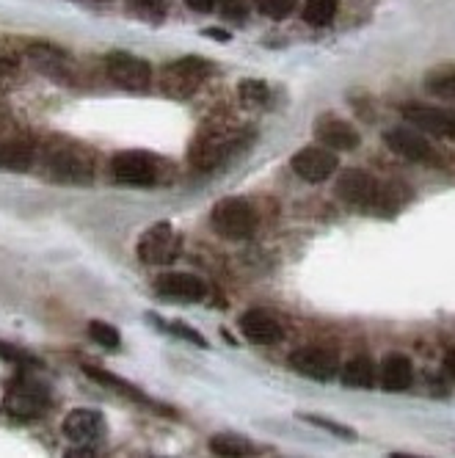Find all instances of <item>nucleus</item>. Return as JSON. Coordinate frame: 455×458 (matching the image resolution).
I'll return each instance as SVG.
<instances>
[{
    "label": "nucleus",
    "mask_w": 455,
    "mask_h": 458,
    "mask_svg": "<svg viewBox=\"0 0 455 458\" xmlns=\"http://www.w3.org/2000/svg\"><path fill=\"white\" fill-rule=\"evenodd\" d=\"M42 172L55 182L88 185L94 180V155L72 139H50L42 147Z\"/></svg>",
    "instance_id": "f257e3e1"
},
{
    "label": "nucleus",
    "mask_w": 455,
    "mask_h": 458,
    "mask_svg": "<svg viewBox=\"0 0 455 458\" xmlns=\"http://www.w3.org/2000/svg\"><path fill=\"white\" fill-rule=\"evenodd\" d=\"M50 409V389L28 376L9 381L4 395V411L14 420H37Z\"/></svg>",
    "instance_id": "f03ea898"
},
{
    "label": "nucleus",
    "mask_w": 455,
    "mask_h": 458,
    "mask_svg": "<svg viewBox=\"0 0 455 458\" xmlns=\"http://www.w3.org/2000/svg\"><path fill=\"white\" fill-rule=\"evenodd\" d=\"M213 72V64L199 58V55H185L180 61H172L160 72V89L169 97H177V100H185L193 91H197L207 75Z\"/></svg>",
    "instance_id": "7ed1b4c3"
},
{
    "label": "nucleus",
    "mask_w": 455,
    "mask_h": 458,
    "mask_svg": "<svg viewBox=\"0 0 455 458\" xmlns=\"http://www.w3.org/2000/svg\"><path fill=\"white\" fill-rule=\"evenodd\" d=\"M210 224H213L215 233L226 241H246L254 235V229H257V213L246 199L230 196V199L215 202V208L210 213Z\"/></svg>",
    "instance_id": "20e7f679"
},
{
    "label": "nucleus",
    "mask_w": 455,
    "mask_h": 458,
    "mask_svg": "<svg viewBox=\"0 0 455 458\" xmlns=\"http://www.w3.org/2000/svg\"><path fill=\"white\" fill-rule=\"evenodd\" d=\"M111 177L119 185L152 188L164 177V169H160V160L147 152H119L111 160Z\"/></svg>",
    "instance_id": "39448f33"
},
{
    "label": "nucleus",
    "mask_w": 455,
    "mask_h": 458,
    "mask_svg": "<svg viewBox=\"0 0 455 458\" xmlns=\"http://www.w3.org/2000/svg\"><path fill=\"white\" fill-rule=\"evenodd\" d=\"M240 147V133L232 130H207L190 147V163L199 172H213Z\"/></svg>",
    "instance_id": "423d86ee"
},
{
    "label": "nucleus",
    "mask_w": 455,
    "mask_h": 458,
    "mask_svg": "<svg viewBox=\"0 0 455 458\" xmlns=\"http://www.w3.org/2000/svg\"><path fill=\"white\" fill-rule=\"evenodd\" d=\"M139 257L147 266H169L182 251V238L174 233L172 224H155L139 241Z\"/></svg>",
    "instance_id": "0eeeda50"
},
{
    "label": "nucleus",
    "mask_w": 455,
    "mask_h": 458,
    "mask_svg": "<svg viewBox=\"0 0 455 458\" xmlns=\"http://www.w3.org/2000/svg\"><path fill=\"white\" fill-rule=\"evenodd\" d=\"M108 81L124 91H147L152 86V67L149 61L133 53H111L105 55Z\"/></svg>",
    "instance_id": "6e6552de"
},
{
    "label": "nucleus",
    "mask_w": 455,
    "mask_h": 458,
    "mask_svg": "<svg viewBox=\"0 0 455 458\" xmlns=\"http://www.w3.org/2000/svg\"><path fill=\"white\" fill-rule=\"evenodd\" d=\"M290 368L299 376H307L312 381H332L340 370V359L332 348L304 345V348L290 353Z\"/></svg>",
    "instance_id": "1a4fd4ad"
},
{
    "label": "nucleus",
    "mask_w": 455,
    "mask_h": 458,
    "mask_svg": "<svg viewBox=\"0 0 455 458\" xmlns=\"http://www.w3.org/2000/svg\"><path fill=\"white\" fill-rule=\"evenodd\" d=\"M61 431L75 447H94L105 434V417L97 409H75L63 417Z\"/></svg>",
    "instance_id": "9d476101"
},
{
    "label": "nucleus",
    "mask_w": 455,
    "mask_h": 458,
    "mask_svg": "<svg viewBox=\"0 0 455 458\" xmlns=\"http://www.w3.org/2000/svg\"><path fill=\"white\" fill-rule=\"evenodd\" d=\"M290 169L307 182H323L340 169V160H337V152L326 147H307L292 155Z\"/></svg>",
    "instance_id": "9b49d317"
},
{
    "label": "nucleus",
    "mask_w": 455,
    "mask_h": 458,
    "mask_svg": "<svg viewBox=\"0 0 455 458\" xmlns=\"http://www.w3.org/2000/svg\"><path fill=\"white\" fill-rule=\"evenodd\" d=\"M155 293L172 301H182V304H197L207 296V284L197 276V274H182V271H172L155 279Z\"/></svg>",
    "instance_id": "f8f14e48"
},
{
    "label": "nucleus",
    "mask_w": 455,
    "mask_h": 458,
    "mask_svg": "<svg viewBox=\"0 0 455 458\" xmlns=\"http://www.w3.org/2000/svg\"><path fill=\"white\" fill-rule=\"evenodd\" d=\"M403 119L411 127L426 130V133H434L439 139H452L455 136V111H447V108H436V106H406L403 108Z\"/></svg>",
    "instance_id": "ddd939ff"
},
{
    "label": "nucleus",
    "mask_w": 455,
    "mask_h": 458,
    "mask_svg": "<svg viewBox=\"0 0 455 458\" xmlns=\"http://www.w3.org/2000/svg\"><path fill=\"white\" fill-rule=\"evenodd\" d=\"M28 61H30V67H34L37 72H42L45 78H53L58 83L75 81L70 55L61 53L53 45H28Z\"/></svg>",
    "instance_id": "4468645a"
},
{
    "label": "nucleus",
    "mask_w": 455,
    "mask_h": 458,
    "mask_svg": "<svg viewBox=\"0 0 455 458\" xmlns=\"http://www.w3.org/2000/svg\"><path fill=\"white\" fill-rule=\"evenodd\" d=\"M337 193L345 202L356 205V208H370L378 202L381 196V185L375 182L373 174H367L365 169H348L340 182H337Z\"/></svg>",
    "instance_id": "2eb2a0df"
},
{
    "label": "nucleus",
    "mask_w": 455,
    "mask_h": 458,
    "mask_svg": "<svg viewBox=\"0 0 455 458\" xmlns=\"http://www.w3.org/2000/svg\"><path fill=\"white\" fill-rule=\"evenodd\" d=\"M315 139H317L320 147H326L332 152H353L356 147L362 144L359 133H356V127L348 124L345 119H337V116H323L315 124Z\"/></svg>",
    "instance_id": "dca6fc26"
},
{
    "label": "nucleus",
    "mask_w": 455,
    "mask_h": 458,
    "mask_svg": "<svg viewBox=\"0 0 455 458\" xmlns=\"http://www.w3.org/2000/svg\"><path fill=\"white\" fill-rule=\"evenodd\" d=\"M240 332L257 345H276L284 340V326L265 310H249L240 315Z\"/></svg>",
    "instance_id": "f3484780"
},
{
    "label": "nucleus",
    "mask_w": 455,
    "mask_h": 458,
    "mask_svg": "<svg viewBox=\"0 0 455 458\" xmlns=\"http://www.w3.org/2000/svg\"><path fill=\"white\" fill-rule=\"evenodd\" d=\"M37 163V144L17 136V139H6L0 141V169L4 172H28Z\"/></svg>",
    "instance_id": "a211bd4d"
},
{
    "label": "nucleus",
    "mask_w": 455,
    "mask_h": 458,
    "mask_svg": "<svg viewBox=\"0 0 455 458\" xmlns=\"http://www.w3.org/2000/svg\"><path fill=\"white\" fill-rule=\"evenodd\" d=\"M383 144L392 149L395 155L406 157V160H428L431 157L428 141L422 139L417 130H411V127H395V130H389V133L383 136Z\"/></svg>",
    "instance_id": "6ab92c4d"
},
{
    "label": "nucleus",
    "mask_w": 455,
    "mask_h": 458,
    "mask_svg": "<svg viewBox=\"0 0 455 458\" xmlns=\"http://www.w3.org/2000/svg\"><path fill=\"white\" fill-rule=\"evenodd\" d=\"M411 378H414V368L409 356L389 353L381 362V386L386 392H406L411 386Z\"/></svg>",
    "instance_id": "aec40b11"
},
{
    "label": "nucleus",
    "mask_w": 455,
    "mask_h": 458,
    "mask_svg": "<svg viewBox=\"0 0 455 458\" xmlns=\"http://www.w3.org/2000/svg\"><path fill=\"white\" fill-rule=\"evenodd\" d=\"M342 384L350 389H373L375 386V365L370 356H353L342 368Z\"/></svg>",
    "instance_id": "412c9836"
},
{
    "label": "nucleus",
    "mask_w": 455,
    "mask_h": 458,
    "mask_svg": "<svg viewBox=\"0 0 455 458\" xmlns=\"http://www.w3.org/2000/svg\"><path fill=\"white\" fill-rule=\"evenodd\" d=\"M83 373H86L88 378H94V381L105 384V386H114L116 392H122V395H127V398L147 401V398H144V392H141L139 386H133L130 381H124V378H119V376H114V373H108V370H103V368H97V365H83Z\"/></svg>",
    "instance_id": "4be33fe9"
},
{
    "label": "nucleus",
    "mask_w": 455,
    "mask_h": 458,
    "mask_svg": "<svg viewBox=\"0 0 455 458\" xmlns=\"http://www.w3.org/2000/svg\"><path fill=\"white\" fill-rule=\"evenodd\" d=\"M210 450L215 455H221V458H249V455H254V447L246 439L235 437V434H218V437H213L210 439Z\"/></svg>",
    "instance_id": "5701e85b"
},
{
    "label": "nucleus",
    "mask_w": 455,
    "mask_h": 458,
    "mask_svg": "<svg viewBox=\"0 0 455 458\" xmlns=\"http://www.w3.org/2000/svg\"><path fill=\"white\" fill-rule=\"evenodd\" d=\"M337 14V0H304V20L309 25H329Z\"/></svg>",
    "instance_id": "b1692460"
},
{
    "label": "nucleus",
    "mask_w": 455,
    "mask_h": 458,
    "mask_svg": "<svg viewBox=\"0 0 455 458\" xmlns=\"http://www.w3.org/2000/svg\"><path fill=\"white\" fill-rule=\"evenodd\" d=\"M152 320H155L157 329H164V332H169V335H174V337H182V340H188V343H193V345H199V348H207V340H205L197 329H190V326H185L182 320H164V318H155V315H152Z\"/></svg>",
    "instance_id": "393cba45"
},
{
    "label": "nucleus",
    "mask_w": 455,
    "mask_h": 458,
    "mask_svg": "<svg viewBox=\"0 0 455 458\" xmlns=\"http://www.w3.org/2000/svg\"><path fill=\"white\" fill-rule=\"evenodd\" d=\"M88 337H91L97 345L111 348V351H116V348L122 345L119 329H116V326H111V323H105V320H91V323H88Z\"/></svg>",
    "instance_id": "a878e982"
},
{
    "label": "nucleus",
    "mask_w": 455,
    "mask_h": 458,
    "mask_svg": "<svg viewBox=\"0 0 455 458\" xmlns=\"http://www.w3.org/2000/svg\"><path fill=\"white\" fill-rule=\"evenodd\" d=\"M254 6L259 14H265L271 20H284L296 12V0H254Z\"/></svg>",
    "instance_id": "bb28decb"
},
{
    "label": "nucleus",
    "mask_w": 455,
    "mask_h": 458,
    "mask_svg": "<svg viewBox=\"0 0 455 458\" xmlns=\"http://www.w3.org/2000/svg\"><path fill=\"white\" fill-rule=\"evenodd\" d=\"M0 359H6V362H14V365H22V368H39V359L34 353H28L22 345H12V343H4V340H0Z\"/></svg>",
    "instance_id": "cd10ccee"
},
{
    "label": "nucleus",
    "mask_w": 455,
    "mask_h": 458,
    "mask_svg": "<svg viewBox=\"0 0 455 458\" xmlns=\"http://www.w3.org/2000/svg\"><path fill=\"white\" fill-rule=\"evenodd\" d=\"M238 94H240V100L246 106H263V103H268V97H271V91H268V86L263 81H243Z\"/></svg>",
    "instance_id": "c85d7f7f"
},
{
    "label": "nucleus",
    "mask_w": 455,
    "mask_h": 458,
    "mask_svg": "<svg viewBox=\"0 0 455 458\" xmlns=\"http://www.w3.org/2000/svg\"><path fill=\"white\" fill-rule=\"evenodd\" d=\"M218 9H221V17L226 22L243 25L249 20V4H246V0H221Z\"/></svg>",
    "instance_id": "c756f323"
},
{
    "label": "nucleus",
    "mask_w": 455,
    "mask_h": 458,
    "mask_svg": "<svg viewBox=\"0 0 455 458\" xmlns=\"http://www.w3.org/2000/svg\"><path fill=\"white\" fill-rule=\"evenodd\" d=\"M127 4L133 6L141 17H152V20L164 17L169 9V0H127Z\"/></svg>",
    "instance_id": "7c9ffc66"
},
{
    "label": "nucleus",
    "mask_w": 455,
    "mask_h": 458,
    "mask_svg": "<svg viewBox=\"0 0 455 458\" xmlns=\"http://www.w3.org/2000/svg\"><path fill=\"white\" fill-rule=\"evenodd\" d=\"M307 422H312V425H317V428H326V431H332L334 437H340V439H356V434L350 431V428H345V425H340V422H334V420H326V417H315V414H307L304 417Z\"/></svg>",
    "instance_id": "2f4dec72"
},
{
    "label": "nucleus",
    "mask_w": 455,
    "mask_h": 458,
    "mask_svg": "<svg viewBox=\"0 0 455 458\" xmlns=\"http://www.w3.org/2000/svg\"><path fill=\"white\" fill-rule=\"evenodd\" d=\"M428 89L434 94H439V97H447V100H452V97H455V72H447L444 78H434L428 83Z\"/></svg>",
    "instance_id": "473e14b6"
},
{
    "label": "nucleus",
    "mask_w": 455,
    "mask_h": 458,
    "mask_svg": "<svg viewBox=\"0 0 455 458\" xmlns=\"http://www.w3.org/2000/svg\"><path fill=\"white\" fill-rule=\"evenodd\" d=\"M193 12H213L218 6V0H185Z\"/></svg>",
    "instance_id": "72a5a7b5"
},
{
    "label": "nucleus",
    "mask_w": 455,
    "mask_h": 458,
    "mask_svg": "<svg viewBox=\"0 0 455 458\" xmlns=\"http://www.w3.org/2000/svg\"><path fill=\"white\" fill-rule=\"evenodd\" d=\"M444 370H447L450 378H455V351H450V353L444 356Z\"/></svg>",
    "instance_id": "f704fd0d"
},
{
    "label": "nucleus",
    "mask_w": 455,
    "mask_h": 458,
    "mask_svg": "<svg viewBox=\"0 0 455 458\" xmlns=\"http://www.w3.org/2000/svg\"><path fill=\"white\" fill-rule=\"evenodd\" d=\"M205 34L210 37V39H218V42H226V39H230V34H223V30H205Z\"/></svg>",
    "instance_id": "c9c22d12"
},
{
    "label": "nucleus",
    "mask_w": 455,
    "mask_h": 458,
    "mask_svg": "<svg viewBox=\"0 0 455 458\" xmlns=\"http://www.w3.org/2000/svg\"><path fill=\"white\" fill-rule=\"evenodd\" d=\"M4 116H6V111H4V108H0V127H4Z\"/></svg>",
    "instance_id": "e433bc0d"
}]
</instances>
